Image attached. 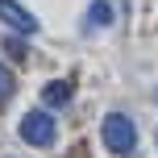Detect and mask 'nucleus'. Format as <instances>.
Masks as SVG:
<instances>
[{"label":"nucleus","mask_w":158,"mask_h":158,"mask_svg":"<svg viewBox=\"0 0 158 158\" xmlns=\"http://www.w3.org/2000/svg\"><path fill=\"white\" fill-rule=\"evenodd\" d=\"M100 137H104V146H108L117 158H129L137 150V125L125 117V112H108L104 125H100Z\"/></svg>","instance_id":"obj_1"},{"label":"nucleus","mask_w":158,"mask_h":158,"mask_svg":"<svg viewBox=\"0 0 158 158\" xmlns=\"http://www.w3.org/2000/svg\"><path fill=\"white\" fill-rule=\"evenodd\" d=\"M54 133H58V125H54V117H50L46 108H33V112L21 117V142L46 150V146H54Z\"/></svg>","instance_id":"obj_2"},{"label":"nucleus","mask_w":158,"mask_h":158,"mask_svg":"<svg viewBox=\"0 0 158 158\" xmlns=\"http://www.w3.org/2000/svg\"><path fill=\"white\" fill-rule=\"evenodd\" d=\"M0 21L8 29H17V33H38V17L25 4H17V0H0Z\"/></svg>","instance_id":"obj_3"},{"label":"nucleus","mask_w":158,"mask_h":158,"mask_svg":"<svg viewBox=\"0 0 158 158\" xmlns=\"http://www.w3.org/2000/svg\"><path fill=\"white\" fill-rule=\"evenodd\" d=\"M42 100H46V108H67V104H71V83H67V79L46 83L42 87Z\"/></svg>","instance_id":"obj_4"},{"label":"nucleus","mask_w":158,"mask_h":158,"mask_svg":"<svg viewBox=\"0 0 158 158\" xmlns=\"http://www.w3.org/2000/svg\"><path fill=\"white\" fill-rule=\"evenodd\" d=\"M104 25H112V4L108 0H92V8H87V29H104Z\"/></svg>","instance_id":"obj_5"},{"label":"nucleus","mask_w":158,"mask_h":158,"mask_svg":"<svg viewBox=\"0 0 158 158\" xmlns=\"http://www.w3.org/2000/svg\"><path fill=\"white\" fill-rule=\"evenodd\" d=\"M13 92H17V79H13V71H8L4 63H0V104L13 100Z\"/></svg>","instance_id":"obj_6"},{"label":"nucleus","mask_w":158,"mask_h":158,"mask_svg":"<svg viewBox=\"0 0 158 158\" xmlns=\"http://www.w3.org/2000/svg\"><path fill=\"white\" fill-rule=\"evenodd\" d=\"M4 46H8V54H13V58H25V46H21V42H17V38H8Z\"/></svg>","instance_id":"obj_7"}]
</instances>
